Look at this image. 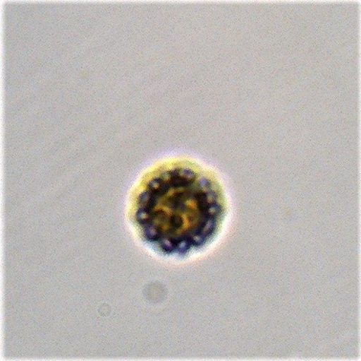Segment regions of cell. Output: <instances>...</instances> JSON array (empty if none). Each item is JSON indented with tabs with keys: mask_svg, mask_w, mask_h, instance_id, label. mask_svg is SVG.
<instances>
[{
	"mask_svg": "<svg viewBox=\"0 0 361 361\" xmlns=\"http://www.w3.org/2000/svg\"><path fill=\"white\" fill-rule=\"evenodd\" d=\"M127 223L138 242L183 263L214 248L230 220L228 184L217 168L186 154L163 157L136 176L126 198Z\"/></svg>",
	"mask_w": 361,
	"mask_h": 361,
	"instance_id": "6da1fadb",
	"label": "cell"
}]
</instances>
